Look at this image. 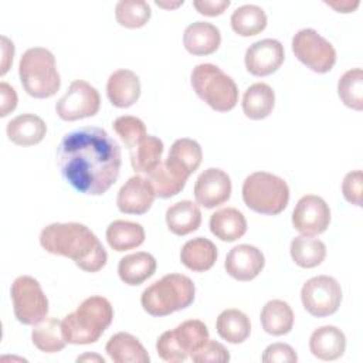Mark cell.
<instances>
[{
    "instance_id": "cell-1",
    "label": "cell",
    "mask_w": 363,
    "mask_h": 363,
    "mask_svg": "<svg viewBox=\"0 0 363 363\" xmlns=\"http://www.w3.org/2000/svg\"><path fill=\"white\" fill-rule=\"evenodd\" d=\"M121 163L119 143L98 126L65 133L57 147V164L62 179L82 194L106 193L119 177Z\"/></svg>"
},
{
    "instance_id": "cell-2",
    "label": "cell",
    "mask_w": 363,
    "mask_h": 363,
    "mask_svg": "<svg viewBox=\"0 0 363 363\" xmlns=\"http://www.w3.org/2000/svg\"><path fill=\"white\" fill-rule=\"evenodd\" d=\"M41 247L54 255L71 258L86 272H98L108 261L99 238L81 223H52L41 230Z\"/></svg>"
},
{
    "instance_id": "cell-3",
    "label": "cell",
    "mask_w": 363,
    "mask_h": 363,
    "mask_svg": "<svg viewBox=\"0 0 363 363\" xmlns=\"http://www.w3.org/2000/svg\"><path fill=\"white\" fill-rule=\"evenodd\" d=\"M113 308L104 296H89L61 320L62 336L69 345L95 343L109 328Z\"/></svg>"
},
{
    "instance_id": "cell-4",
    "label": "cell",
    "mask_w": 363,
    "mask_h": 363,
    "mask_svg": "<svg viewBox=\"0 0 363 363\" xmlns=\"http://www.w3.org/2000/svg\"><path fill=\"white\" fill-rule=\"evenodd\" d=\"M194 295L196 286L187 275L167 274L142 292L140 305L152 316H166L190 306Z\"/></svg>"
},
{
    "instance_id": "cell-5",
    "label": "cell",
    "mask_w": 363,
    "mask_h": 363,
    "mask_svg": "<svg viewBox=\"0 0 363 363\" xmlns=\"http://www.w3.org/2000/svg\"><path fill=\"white\" fill-rule=\"evenodd\" d=\"M18 77L24 91L38 99L50 98L60 89L61 79L54 54L44 47L28 48L20 58Z\"/></svg>"
},
{
    "instance_id": "cell-6",
    "label": "cell",
    "mask_w": 363,
    "mask_h": 363,
    "mask_svg": "<svg viewBox=\"0 0 363 363\" xmlns=\"http://www.w3.org/2000/svg\"><path fill=\"white\" fill-rule=\"evenodd\" d=\"M241 193L250 210L265 216L282 213L289 201V187L286 182L268 172H255L247 176Z\"/></svg>"
},
{
    "instance_id": "cell-7",
    "label": "cell",
    "mask_w": 363,
    "mask_h": 363,
    "mask_svg": "<svg viewBox=\"0 0 363 363\" xmlns=\"http://www.w3.org/2000/svg\"><path fill=\"white\" fill-rule=\"evenodd\" d=\"M190 84L197 96L217 112H228L238 102V88L234 79L214 64L196 65Z\"/></svg>"
},
{
    "instance_id": "cell-8",
    "label": "cell",
    "mask_w": 363,
    "mask_h": 363,
    "mask_svg": "<svg viewBox=\"0 0 363 363\" xmlns=\"http://www.w3.org/2000/svg\"><path fill=\"white\" fill-rule=\"evenodd\" d=\"M13 311L17 320L23 325H37L47 318L48 299L40 282L30 277H17L10 288Z\"/></svg>"
},
{
    "instance_id": "cell-9",
    "label": "cell",
    "mask_w": 363,
    "mask_h": 363,
    "mask_svg": "<svg viewBox=\"0 0 363 363\" xmlns=\"http://www.w3.org/2000/svg\"><path fill=\"white\" fill-rule=\"evenodd\" d=\"M295 57L318 74L329 72L336 62L333 45L313 28H302L292 38Z\"/></svg>"
},
{
    "instance_id": "cell-10",
    "label": "cell",
    "mask_w": 363,
    "mask_h": 363,
    "mask_svg": "<svg viewBox=\"0 0 363 363\" xmlns=\"http://www.w3.org/2000/svg\"><path fill=\"white\" fill-rule=\"evenodd\" d=\"M301 301L312 316L325 318L333 315L342 302L340 284L329 275L313 277L303 284Z\"/></svg>"
},
{
    "instance_id": "cell-11",
    "label": "cell",
    "mask_w": 363,
    "mask_h": 363,
    "mask_svg": "<svg viewBox=\"0 0 363 363\" xmlns=\"http://www.w3.org/2000/svg\"><path fill=\"white\" fill-rule=\"evenodd\" d=\"M99 106L101 96L96 88L84 79H75L57 101L55 112L62 121L72 122L96 115Z\"/></svg>"
},
{
    "instance_id": "cell-12",
    "label": "cell",
    "mask_w": 363,
    "mask_h": 363,
    "mask_svg": "<svg viewBox=\"0 0 363 363\" xmlns=\"http://www.w3.org/2000/svg\"><path fill=\"white\" fill-rule=\"evenodd\" d=\"M330 223V208L316 194L301 197L292 211V225L302 235H319L326 231Z\"/></svg>"
},
{
    "instance_id": "cell-13",
    "label": "cell",
    "mask_w": 363,
    "mask_h": 363,
    "mask_svg": "<svg viewBox=\"0 0 363 363\" xmlns=\"http://www.w3.org/2000/svg\"><path fill=\"white\" fill-rule=\"evenodd\" d=\"M284 60V45L275 38L255 41L247 48L244 57L247 71L255 77L271 75L282 65Z\"/></svg>"
},
{
    "instance_id": "cell-14",
    "label": "cell",
    "mask_w": 363,
    "mask_h": 363,
    "mask_svg": "<svg viewBox=\"0 0 363 363\" xmlns=\"http://www.w3.org/2000/svg\"><path fill=\"white\" fill-rule=\"evenodd\" d=\"M231 196L230 176L217 167L206 169L194 183V199L204 208L224 204Z\"/></svg>"
},
{
    "instance_id": "cell-15",
    "label": "cell",
    "mask_w": 363,
    "mask_h": 363,
    "mask_svg": "<svg viewBox=\"0 0 363 363\" xmlns=\"http://www.w3.org/2000/svg\"><path fill=\"white\" fill-rule=\"evenodd\" d=\"M265 265V258L261 250L250 244L233 247L224 261L227 274L241 282L251 281L259 275Z\"/></svg>"
},
{
    "instance_id": "cell-16",
    "label": "cell",
    "mask_w": 363,
    "mask_h": 363,
    "mask_svg": "<svg viewBox=\"0 0 363 363\" xmlns=\"http://www.w3.org/2000/svg\"><path fill=\"white\" fill-rule=\"evenodd\" d=\"M156 194L147 179L136 174L128 179L119 189L116 206L125 214H145L150 210Z\"/></svg>"
},
{
    "instance_id": "cell-17",
    "label": "cell",
    "mask_w": 363,
    "mask_h": 363,
    "mask_svg": "<svg viewBox=\"0 0 363 363\" xmlns=\"http://www.w3.org/2000/svg\"><path fill=\"white\" fill-rule=\"evenodd\" d=\"M189 176V173L166 157L147 173L146 179L152 184L156 197L170 199L184 189Z\"/></svg>"
},
{
    "instance_id": "cell-18",
    "label": "cell",
    "mask_w": 363,
    "mask_h": 363,
    "mask_svg": "<svg viewBox=\"0 0 363 363\" xmlns=\"http://www.w3.org/2000/svg\"><path fill=\"white\" fill-rule=\"evenodd\" d=\"M106 95L116 108H129L140 96V79L130 69L113 71L106 82Z\"/></svg>"
},
{
    "instance_id": "cell-19",
    "label": "cell",
    "mask_w": 363,
    "mask_h": 363,
    "mask_svg": "<svg viewBox=\"0 0 363 363\" xmlns=\"http://www.w3.org/2000/svg\"><path fill=\"white\" fill-rule=\"evenodd\" d=\"M220 30L207 21L191 23L183 34L184 48L193 55H210L220 47Z\"/></svg>"
},
{
    "instance_id": "cell-20",
    "label": "cell",
    "mask_w": 363,
    "mask_h": 363,
    "mask_svg": "<svg viewBox=\"0 0 363 363\" xmlns=\"http://www.w3.org/2000/svg\"><path fill=\"white\" fill-rule=\"evenodd\" d=\"M311 353L320 360H336L346 349L345 333L332 325L315 329L309 337Z\"/></svg>"
},
{
    "instance_id": "cell-21",
    "label": "cell",
    "mask_w": 363,
    "mask_h": 363,
    "mask_svg": "<svg viewBox=\"0 0 363 363\" xmlns=\"http://www.w3.org/2000/svg\"><path fill=\"white\" fill-rule=\"evenodd\" d=\"M9 140L18 146H33L40 143L45 133V122L34 113H21L13 118L6 128Z\"/></svg>"
},
{
    "instance_id": "cell-22",
    "label": "cell",
    "mask_w": 363,
    "mask_h": 363,
    "mask_svg": "<svg viewBox=\"0 0 363 363\" xmlns=\"http://www.w3.org/2000/svg\"><path fill=\"white\" fill-rule=\"evenodd\" d=\"M105 350L115 363H147L150 360L139 339L128 332H119L111 336Z\"/></svg>"
},
{
    "instance_id": "cell-23",
    "label": "cell",
    "mask_w": 363,
    "mask_h": 363,
    "mask_svg": "<svg viewBox=\"0 0 363 363\" xmlns=\"http://www.w3.org/2000/svg\"><path fill=\"white\" fill-rule=\"evenodd\" d=\"M180 261L193 272L208 271L217 261V247L208 238L196 237L182 247Z\"/></svg>"
},
{
    "instance_id": "cell-24",
    "label": "cell",
    "mask_w": 363,
    "mask_h": 363,
    "mask_svg": "<svg viewBox=\"0 0 363 363\" xmlns=\"http://www.w3.org/2000/svg\"><path fill=\"white\" fill-rule=\"evenodd\" d=\"M156 272V259L152 254L139 251L119 259L118 275L126 285L136 286L143 284Z\"/></svg>"
},
{
    "instance_id": "cell-25",
    "label": "cell",
    "mask_w": 363,
    "mask_h": 363,
    "mask_svg": "<svg viewBox=\"0 0 363 363\" xmlns=\"http://www.w3.org/2000/svg\"><path fill=\"white\" fill-rule=\"evenodd\" d=\"M210 231L218 240L233 242L245 234L247 220L244 214L234 207L221 208L211 214Z\"/></svg>"
},
{
    "instance_id": "cell-26",
    "label": "cell",
    "mask_w": 363,
    "mask_h": 363,
    "mask_svg": "<svg viewBox=\"0 0 363 363\" xmlns=\"http://www.w3.org/2000/svg\"><path fill=\"white\" fill-rule=\"evenodd\" d=\"M167 228L176 235H187L196 231L201 224V211L190 200H182L166 210Z\"/></svg>"
},
{
    "instance_id": "cell-27",
    "label": "cell",
    "mask_w": 363,
    "mask_h": 363,
    "mask_svg": "<svg viewBox=\"0 0 363 363\" xmlns=\"http://www.w3.org/2000/svg\"><path fill=\"white\" fill-rule=\"evenodd\" d=\"M241 105L247 118L261 121L271 115L275 105V94L268 84L255 82L244 92Z\"/></svg>"
},
{
    "instance_id": "cell-28",
    "label": "cell",
    "mask_w": 363,
    "mask_h": 363,
    "mask_svg": "<svg viewBox=\"0 0 363 363\" xmlns=\"http://www.w3.org/2000/svg\"><path fill=\"white\" fill-rule=\"evenodd\" d=\"M170 335L177 349L186 356V359L191 357V354L200 350L210 339L207 326L199 319H189L182 322L179 326L170 330Z\"/></svg>"
},
{
    "instance_id": "cell-29",
    "label": "cell",
    "mask_w": 363,
    "mask_h": 363,
    "mask_svg": "<svg viewBox=\"0 0 363 363\" xmlns=\"http://www.w3.org/2000/svg\"><path fill=\"white\" fill-rule=\"evenodd\" d=\"M294 312L288 302L281 299L268 301L261 311L262 329L272 336H282L292 330Z\"/></svg>"
},
{
    "instance_id": "cell-30",
    "label": "cell",
    "mask_w": 363,
    "mask_h": 363,
    "mask_svg": "<svg viewBox=\"0 0 363 363\" xmlns=\"http://www.w3.org/2000/svg\"><path fill=\"white\" fill-rule=\"evenodd\" d=\"M106 241L118 252L136 248L145 241V230L139 223L115 220L106 228Z\"/></svg>"
},
{
    "instance_id": "cell-31",
    "label": "cell",
    "mask_w": 363,
    "mask_h": 363,
    "mask_svg": "<svg viewBox=\"0 0 363 363\" xmlns=\"http://www.w3.org/2000/svg\"><path fill=\"white\" fill-rule=\"evenodd\" d=\"M216 329L221 339L237 345L247 340L251 333V323L250 318L242 311L225 309L218 315L216 320Z\"/></svg>"
},
{
    "instance_id": "cell-32",
    "label": "cell",
    "mask_w": 363,
    "mask_h": 363,
    "mask_svg": "<svg viewBox=\"0 0 363 363\" xmlns=\"http://www.w3.org/2000/svg\"><path fill=\"white\" fill-rule=\"evenodd\" d=\"M163 149V142L159 138L146 135L138 145L129 149L132 169L136 173H150L162 162Z\"/></svg>"
},
{
    "instance_id": "cell-33",
    "label": "cell",
    "mask_w": 363,
    "mask_h": 363,
    "mask_svg": "<svg viewBox=\"0 0 363 363\" xmlns=\"http://www.w3.org/2000/svg\"><path fill=\"white\" fill-rule=\"evenodd\" d=\"M291 257L301 268H315L320 265L326 257V245L319 238L309 235H298L291 241Z\"/></svg>"
},
{
    "instance_id": "cell-34",
    "label": "cell",
    "mask_w": 363,
    "mask_h": 363,
    "mask_svg": "<svg viewBox=\"0 0 363 363\" xmlns=\"http://www.w3.org/2000/svg\"><path fill=\"white\" fill-rule=\"evenodd\" d=\"M231 28L241 37L259 34L267 27V14L257 4H244L231 14Z\"/></svg>"
},
{
    "instance_id": "cell-35",
    "label": "cell",
    "mask_w": 363,
    "mask_h": 363,
    "mask_svg": "<svg viewBox=\"0 0 363 363\" xmlns=\"http://www.w3.org/2000/svg\"><path fill=\"white\" fill-rule=\"evenodd\" d=\"M33 345L44 353L61 352L67 342L62 336L61 322L55 318H48L34 325L31 330Z\"/></svg>"
},
{
    "instance_id": "cell-36",
    "label": "cell",
    "mask_w": 363,
    "mask_h": 363,
    "mask_svg": "<svg viewBox=\"0 0 363 363\" xmlns=\"http://www.w3.org/2000/svg\"><path fill=\"white\" fill-rule=\"evenodd\" d=\"M167 159L176 163L189 174L194 173L203 160V150L200 145L189 138H182L173 142Z\"/></svg>"
},
{
    "instance_id": "cell-37",
    "label": "cell",
    "mask_w": 363,
    "mask_h": 363,
    "mask_svg": "<svg viewBox=\"0 0 363 363\" xmlns=\"http://www.w3.org/2000/svg\"><path fill=\"white\" fill-rule=\"evenodd\" d=\"M337 95L340 101L354 109H363V71L362 68L347 69L337 82Z\"/></svg>"
},
{
    "instance_id": "cell-38",
    "label": "cell",
    "mask_w": 363,
    "mask_h": 363,
    "mask_svg": "<svg viewBox=\"0 0 363 363\" xmlns=\"http://www.w3.org/2000/svg\"><path fill=\"white\" fill-rule=\"evenodd\" d=\"M150 6L145 0H121L115 6V17L119 26L140 28L150 18Z\"/></svg>"
},
{
    "instance_id": "cell-39",
    "label": "cell",
    "mask_w": 363,
    "mask_h": 363,
    "mask_svg": "<svg viewBox=\"0 0 363 363\" xmlns=\"http://www.w3.org/2000/svg\"><path fill=\"white\" fill-rule=\"evenodd\" d=\"M112 126L128 149H132L147 135L143 121L130 115L116 118Z\"/></svg>"
},
{
    "instance_id": "cell-40",
    "label": "cell",
    "mask_w": 363,
    "mask_h": 363,
    "mask_svg": "<svg viewBox=\"0 0 363 363\" xmlns=\"http://www.w3.org/2000/svg\"><path fill=\"white\" fill-rule=\"evenodd\" d=\"M362 191H363V173L362 170L349 172L342 182V193L346 201L362 207Z\"/></svg>"
},
{
    "instance_id": "cell-41",
    "label": "cell",
    "mask_w": 363,
    "mask_h": 363,
    "mask_svg": "<svg viewBox=\"0 0 363 363\" xmlns=\"http://www.w3.org/2000/svg\"><path fill=\"white\" fill-rule=\"evenodd\" d=\"M190 359L196 363H206V362L224 363V362L230 360V353L224 345L208 339L200 350H197L194 354H191Z\"/></svg>"
},
{
    "instance_id": "cell-42",
    "label": "cell",
    "mask_w": 363,
    "mask_h": 363,
    "mask_svg": "<svg viewBox=\"0 0 363 363\" xmlns=\"http://www.w3.org/2000/svg\"><path fill=\"white\" fill-rule=\"evenodd\" d=\"M261 359L264 363H284V362L296 363L298 362V356L295 350L289 345L281 343V342L267 346Z\"/></svg>"
},
{
    "instance_id": "cell-43",
    "label": "cell",
    "mask_w": 363,
    "mask_h": 363,
    "mask_svg": "<svg viewBox=\"0 0 363 363\" xmlns=\"http://www.w3.org/2000/svg\"><path fill=\"white\" fill-rule=\"evenodd\" d=\"M156 352L160 359L169 363H180L184 362L186 357L184 354L177 349L170 332H163L160 337L156 342Z\"/></svg>"
},
{
    "instance_id": "cell-44",
    "label": "cell",
    "mask_w": 363,
    "mask_h": 363,
    "mask_svg": "<svg viewBox=\"0 0 363 363\" xmlns=\"http://www.w3.org/2000/svg\"><path fill=\"white\" fill-rule=\"evenodd\" d=\"M230 4H231L230 0H194L193 1L194 9L200 14L208 16V17H216L223 14Z\"/></svg>"
},
{
    "instance_id": "cell-45",
    "label": "cell",
    "mask_w": 363,
    "mask_h": 363,
    "mask_svg": "<svg viewBox=\"0 0 363 363\" xmlns=\"http://www.w3.org/2000/svg\"><path fill=\"white\" fill-rule=\"evenodd\" d=\"M0 94H1V106H0V116L4 118L10 112H13L17 106V94L11 85L7 82L0 84Z\"/></svg>"
},
{
    "instance_id": "cell-46",
    "label": "cell",
    "mask_w": 363,
    "mask_h": 363,
    "mask_svg": "<svg viewBox=\"0 0 363 363\" xmlns=\"http://www.w3.org/2000/svg\"><path fill=\"white\" fill-rule=\"evenodd\" d=\"M1 52H3V58H1V75H4L11 62H13V55H14V45L13 43L7 38V37H1Z\"/></svg>"
},
{
    "instance_id": "cell-47",
    "label": "cell",
    "mask_w": 363,
    "mask_h": 363,
    "mask_svg": "<svg viewBox=\"0 0 363 363\" xmlns=\"http://www.w3.org/2000/svg\"><path fill=\"white\" fill-rule=\"evenodd\" d=\"M329 7L335 9L336 11L339 13H350L353 10H356L359 7V1H350V0H346V1H325Z\"/></svg>"
},
{
    "instance_id": "cell-48",
    "label": "cell",
    "mask_w": 363,
    "mask_h": 363,
    "mask_svg": "<svg viewBox=\"0 0 363 363\" xmlns=\"http://www.w3.org/2000/svg\"><path fill=\"white\" fill-rule=\"evenodd\" d=\"M84 360H96V362L105 363V359H104V357H101V356H98V354H89V353L82 354V356H79V357L77 359V362H84Z\"/></svg>"
},
{
    "instance_id": "cell-49",
    "label": "cell",
    "mask_w": 363,
    "mask_h": 363,
    "mask_svg": "<svg viewBox=\"0 0 363 363\" xmlns=\"http://www.w3.org/2000/svg\"><path fill=\"white\" fill-rule=\"evenodd\" d=\"M155 3H156V6H159V7L176 9V7H179V6H182V4H183V0H182V1H176V3H164V1H155Z\"/></svg>"
}]
</instances>
